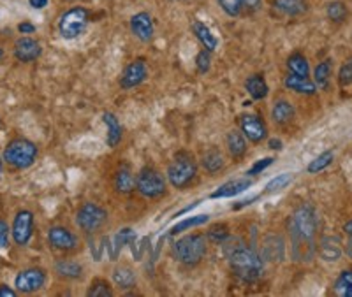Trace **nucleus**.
I'll return each instance as SVG.
<instances>
[{
    "mask_svg": "<svg viewBox=\"0 0 352 297\" xmlns=\"http://www.w3.org/2000/svg\"><path fill=\"white\" fill-rule=\"evenodd\" d=\"M194 64H196L197 74H201V76L208 74L210 69H212V51L201 48L199 51H197Z\"/></svg>",
    "mask_w": 352,
    "mask_h": 297,
    "instance_id": "nucleus-41",
    "label": "nucleus"
},
{
    "mask_svg": "<svg viewBox=\"0 0 352 297\" xmlns=\"http://www.w3.org/2000/svg\"><path fill=\"white\" fill-rule=\"evenodd\" d=\"M199 167L208 176H217V174H220L226 169V155L217 146L204 150L199 158Z\"/></svg>",
    "mask_w": 352,
    "mask_h": 297,
    "instance_id": "nucleus-24",
    "label": "nucleus"
},
{
    "mask_svg": "<svg viewBox=\"0 0 352 297\" xmlns=\"http://www.w3.org/2000/svg\"><path fill=\"white\" fill-rule=\"evenodd\" d=\"M245 90H247V93L250 95L252 101H264L270 93L268 81H266L263 73H256L245 80Z\"/></svg>",
    "mask_w": 352,
    "mask_h": 297,
    "instance_id": "nucleus-29",
    "label": "nucleus"
},
{
    "mask_svg": "<svg viewBox=\"0 0 352 297\" xmlns=\"http://www.w3.org/2000/svg\"><path fill=\"white\" fill-rule=\"evenodd\" d=\"M11 241V225L4 218H0V250H8Z\"/></svg>",
    "mask_w": 352,
    "mask_h": 297,
    "instance_id": "nucleus-43",
    "label": "nucleus"
},
{
    "mask_svg": "<svg viewBox=\"0 0 352 297\" xmlns=\"http://www.w3.org/2000/svg\"><path fill=\"white\" fill-rule=\"evenodd\" d=\"M74 224L87 237L99 236L109 224V211L94 201H85L74 213Z\"/></svg>",
    "mask_w": 352,
    "mask_h": 297,
    "instance_id": "nucleus-6",
    "label": "nucleus"
},
{
    "mask_svg": "<svg viewBox=\"0 0 352 297\" xmlns=\"http://www.w3.org/2000/svg\"><path fill=\"white\" fill-rule=\"evenodd\" d=\"M4 56H6V49L4 46L0 45V64H2V60H4Z\"/></svg>",
    "mask_w": 352,
    "mask_h": 297,
    "instance_id": "nucleus-54",
    "label": "nucleus"
},
{
    "mask_svg": "<svg viewBox=\"0 0 352 297\" xmlns=\"http://www.w3.org/2000/svg\"><path fill=\"white\" fill-rule=\"evenodd\" d=\"M12 58L20 64H36L43 56V43L34 36H20L12 43Z\"/></svg>",
    "mask_w": 352,
    "mask_h": 297,
    "instance_id": "nucleus-13",
    "label": "nucleus"
},
{
    "mask_svg": "<svg viewBox=\"0 0 352 297\" xmlns=\"http://www.w3.org/2000/svg\"><path fill=\"white\" fill-rule=\"evenodd\" d=\"M317 253L324 262H335L340 261L344 257V246H342L340 237L336 236H322L317 241Z\"/></svg>",
    "mask_w": 352,
    "mask_h": 297,
    "instance_id": "nucleus-21",
    "label": "nucleus"
},
{
    "mask_svg": "<svg viewBox=\"0 0 352 297\" xmlns=\"http://www.w3.org/2000/svg\"><path fill=\"white\" fill-rule=\"evenodd\" d=\"M2 158L11 171H27L39 158V146L28 137L16 136L8 141L2 152Z\"/></svg>",
    "mask_w": 352,
    "mask_h": 297,
    "instance_id": "nucleus-5",
    "label": "nucleus"
},
{
    "mask_svg": "<svg viewBox=\"0 0 352 297\" xmlns=\"http://www.w3.org/2000/svg\"><path fill=\"white\" fill-rule=\"evenodd\" d=\"M220 246L224 250L232 276L236 278L238 281H241V283H256L263 278L266 262L263 261L261 253L252 246H248L241 237L229 236Z\"/></svg>",
    "mask_w": 352,
    "mask_h": 297,
    "instance_id": "nucleus-2",
    "label": "nucleus"
},
{
    "mask_svg": "<svg viewBox=\"0 0 352 297\" xmlns=\"http://www.w3.org/2000/svg\"><path fill=\"white\" fill-rule=\"evenodd\" d=\"M342 229H344V233L347 234V236H352V218L349 222H345L344 224V227H342Z\"/></svg>",
    "mask_w": 352,
    "mask_h": 297,
    "instance_id": "nucleus-51",
    "label": "nucleus"
},
{
    "mask_svg": "<svg viewBox=\"0 0 352 297\" xmlns=\"http://www.w3.org/2000/svg\"><path fill=\"white\" fill-rule=\"evenodd\" d=\"M289 236V255L298 264L312 262L317 255V233H319V215L316 206L310 202L296 206L285 222Z\"/></svg>",
    "mask_w": 352,
    "mask_h": 297,
    "instance_id": "nucleus-1",
    "label": "nucleus"
},
{
    "mask_svg": "<svg viewBox=\"0 0 352 297\" xmlns=\"http://www.w3.org/2000/svg\"><path fill=\"white\" fill-rule=\"evenodd\" d=\"M270 8L282 18H300L308 12L305 0H270Z\"/></svg>",
    "mask_w": 352,
    "mask_h": 297,
    "instance_id": "nucleus-25",
    "label": "nucleus"
},
{
    "mask_svg": "<svg viewBox=\"0 0 352 297\" xmlns=\"http://www.w3.org/2000/svg\"><path fill=\"white\" fill-rule=\"evenodd\" d=\"M282 83H284L285 90L300 93V95H305V97H314L317 95V92H319V88H317V84L314 83V80H310V78L296 76V74H291V73L285 74Z\"/></svg>",
    "mask_w": 352,
    "mask_h": 297,
    "instance_id": "nucleus-27",
    "label": "nucleus"
},
{
    "mask_svg": "<svg viewBox=\"0 0 352 297\" xmlns=\"http://www.w3.org/2000/svg\"><path fill=\"white\" fill-rule=\"evenodd\" d=\"M113 190L118 195H131L136 190V174H134V169L127 162H124V164L115 169V173H113Z\"/></svg>",
    "mask_w": 352,
    "mask_h": 297,
    "instance_id": "nucleus-18",
    "label": "nucleus"
},
{
    "mask_svg": "<svg viewBox=\"0 0 352 297\" xmlns=\"http://www.w3.org/2000/svg\"><path fill=\"white\" fill-rule=\"evenodd\" d=\"M270 150H275V152H280L282 150V141L280 139H270L268 141Z\"/></svg>",
    "mask_w": 352,
    "mask_h": 297,
    "instance_id": "nucleus-49",
    "label": "nucleus"
},
{
    "mask_svg": "<svg viewBox=\"0 0 352 297\" xmlns=\"http://www.w3.org/2000/svg\"><path fill=\"white\" fill-rule=\"evenodd\" d=\"M333 76V58H326V60L319 62L314 69V83L317 84L319 90H329V83H331Z\"/></svg>",
    "mask_w": 352,
    "mask_h": 297,
    "instance_id": "nucleus-33",
    "label": "nucleus"
},
{
    "mask_svg": "<svg viewBox=\"0 0 352 297\" xmlns=\"http://www.w3.org/2000/svg\"><path fill=\"white\" fill-rule=\"evenodd\" d=\"M64 2H72V0H64Z\"/></svg>",
    "mask_w": 352,
    "mask_h": 297,
    "instance_id": "nucleus-55",
    "label": "nucleus"
},
{
    "mask_svg": "<svg viewBox=\"0 0 352 297\" xmlns=\"http://www.w3.org/2000/svg\"><path fill=\"white\" fill-rule=\"evenodd\" d=\"M333 161H335V153H333L331 150H328V152H322L320 155H317V157L307 165V171L310 174L322 173L324 169H328L329 165L333 164Z\"/></svg>",
    "mask_w": 352,
    "mask_h": 297,
    "instance_id": "nucleus-37",
    "label": "nucleus"
},
{
    "mask_svg": "<svg viewBox=\"0 0 352 297\" xmlns=\"http://www.w3.org/2000/svg\"><path fill=\"white\" fill-rule=\"evenodd\" d=\"M259 253L264 262L280 264L287 257V243L285 237L278 233H268L261 237Z\"/></svg>",
    "mask_w": 352,
    "mask_h": 297,
    "instance_id": "nucleus-14",
    "label": "nucleus"
},
{
    "mask_svg": "<svg viewBox=\"0 0 352 297\" xmlns=\"http://www.w3.org/2000/svg\"><path fill=\"white\" fill-rule=\"evenodd\" d=\"M18 292L14 287H9L8 283H0V297H16Z\"/></svg>",
    "mask_w": 352,
    "mask_h": 297,
    "instance_id": "nucleus-47",
    "label": "nucleus"
},
{
    "mask_svg": "<svg viewBox=\"0 0 352 297\" xmlns=\"http://www.w3.org/2000/svg\"><path fill=\"white\" fill-rule=\"evenodd\" d=\"M257 199H259V195L250 197V199H247V201H240V204L234 206V209H240V208H245V206H250V204H252L254 201H257Z\"/></svg>",
    "mask_w": 352,
    "mask_h": 297,
    "instance_id": "nucleus-50",
    "label": "nucleus"
},
{
    "mask_svg": "<svg viewBox=\"0 0 352 297\" xmlns=\"http://www.w3.org/2000/svg\"><path fill=\"white\" fill-rule=\"evenodd\" d=\"M134 239H136V233H134L131 227L120 229V233L113 237L111 245H108V239H106V248L109 250V257H111V261H116V259H118V253H122V250H124L125 246L131 245Z\"/></svg>",
    "mask_w": 352,
    "mask_h": 297,
    "instance_id": "nucleus-31",
    "label": "nucleus"
},
{
    "mask_svg": "<svg viewBox=\"0 0 352 297\" xmlns=\"http://www.w3.org/2000/svg\"><path fill=\"white\" fill-rule=\"evenodd\" d=\"M208 245L204 233H188L173 243V259L187 270H194L208 255Z\"/></svg>",
    "mask_w": 352,
    "mask_h": 297,
    "instance_id": "nucleus-3",
    "label": "nucleus"
},
{
    "mask_svg": "<svg viewBox=\"0 0 352 297\" xmlns=\"http://www.w3.org/2000/svg\"><path fill=\"white\" fill-rule=\"evenodd\" d=\"M46 243L58 255H78L83 248V239L65 224H53L46 229Z\"/></svg>",
    "mask_w": 352,
    "mask_h": 297,
    "instance_id": "nucleus-9",
    "label": "nucleus"
},
{
    "mask_svg": "<svg viewBox=\"0 0 352 297\" xmlns=\"http://www.w3.org/2000/svg\"><path fill=\"white\" fill-rule=\"evenodd\" d=\"M254 185V178L243 176V178H234V180L226 181L224 185H220L215 192H212V199H229V197H236L243 193Z\"/></svg>",
    "mask_w": 352,
    "mask_h": 297,
    "instance_id": "nucleus-26",
    "label": "nucleus"
},
{
    "mask_svg": "<svg viewBox=\"0 0 352 297\" xmlns=\"http://www.w3.org/2000/svg\"><path fill=\"white\" fill-rule=\"evenodd\" d=\"M168 178L166 174L157 169L155 165L146 164L138 171L136 174V192L140 193L143 199L148 201H157L168 193Z\"/></svg>",
    "mask_w": 352,
    "mask_h": 297,
    "instance_id": "nucleus-8",
    "label": "nucleus"
},
{
    "mask_svg": "<svg viewBox=\"0 0 352 297\" xmlns=\"http://www.w3.org/2000/svg\"><path fill=\"white\" fill-rule=\"evenodd\" d=\"M148 80V65L144 58H134L129 62L118 78L122 90H134Z\"/></svg>",
    "mask_w": 352,
    "mask_h": 297,
    "instance_id": "nucleus-16",
    "label": "nucleus"
},
{
    "mask_svg": "<svg viewBox=\"0 0 352 297\" xmlns=\"http://www.w3.org/2000/svg\"><path fill=\"white\" fill-rule=\"evenodd\" d=\"M48 283V270L43 265H28L14 276V289L18 296H34Z\"/></svg>",
    "mask_w": 352,
    "mask_h": 297,
    "instance_id": "nucleus-11",
    "label": "nucleus"
},
{
    "mask_svg": "<svg viewBox=\"0 0 352 297\" xmlns=\"http://www.w3.org/2000/svg\"><path fill=\"white\" fill-rule=\"evenodd\" d=\"M94 12L85 5H71L56 20V32L64 40H76L92 23Z\"/></svg>",
    "mask_w": 352,
    "mask_h": 297,
    "instance_id": "nucleus-7",
    "label": "nucleus"
},
{
    "mask_svg": "<svg viewBox=\"0 0 352 297\" xmlns=\"http://www.w3.org/2000/svg\"><path fill=\"white\" fill-rule=\"evenodd\" d=\"M52 271L60 281H81L85 278V264L74 255H58L53 261Z\"/></svg>",
    "mask_w": 352,
    "mask_h": 297,
    "instance_id": "nucleus-15",
    "label": "nucleus"
},
{
    "mask_svg": "<svg viewBox=\"0 0 352 297\" xmlns=\"http://www.w3.org/2000/svg\"><path fill=\"white\" fill-rule=\"evenodd\" d=\"M220 11L229 18L243 16V0H215Z\"/></svg>",
    "mask_w": 352,
    "mask_h": 297,
    "instance_id": "nucleus-39",
    "label": "nucleus"
},
{
    "mask_svg": "<svg viewBox=\"0 0 352 297\" xmlns=\"http://www.w3.org/2000/svg\"><path fill=\"white\" fill-rule=\"evenodd\" d=\"M206 237H208V241L213 243V245H222V243L231 236V230H229V225L228 224H213L210 225L208 230H206Z\"/></svg>",
    "mask_w": 352,
    "mask_h": 297,
    "instance_id": "nucleus-36",
    "label": "nucleus"
},
{
    "mask_svg": "<svg viewBox=\"0 0 352 297\" xmlns=\"http://www.w3.org/2000/svg\"><path fill=\"white\" fill-rule=\"evenodd\" d=\"M335 294L340 297H352V270H344L335 281Z\"/></svg>",
    "mask_w": 352,
    "mask_h": 297,
    "instance_id": "nucleus-38",
    "label": "nucleus"
},
{
    "mask_svg": "<svg viewBox=\"0 0 352 297\" xmlns=\"http://www.w3.org/2000/svg\"><path fill=\"white\" fill-rule=\"evenodd\" d=\"M238 129L252 145H261L263 141L268 139V125L259 112H241L238 117Z\"/></svg>",
    "mask_w": 352,
    "mask_h": 297,
    "instance_id": "nucleus-12",
    "label": "nucleus"
},
{
    "mask_svg": "<svg viewBox=\"0 0 352 297\" xmlns=\"http://www.w3.org/2000/svg\"><path fill=\"white\" fill-rule=\"evenodd\" d=\"M345 253H347L349 257L352 259V236H349V241H347V246H345Z\"/></svg>",
    "mask_w": 352,
    "mask_h": 297,
    "instance_id": "nucleus-52",
    "label": "nucleus"
},
{
    "mask_svg": "<svg viewBox=\"0 0 352 297\" xmlns=\"http://www.w3.org/2000/svg\"><path fill=\"white\" fill-rule=\"evenodd\" d=\"M292 180H294V176H292L291 173L278 174V176H275L273 180H270L268 183H266V187H264V192H266V193L280 192V190H284L285 187L291 185Z\"/></svg>",
    "mask_w": 352,
    "mask_h": 297,
    "instance_id": "nucleus-40",
    "label": "nucleus"
},
{
    "mask_svg": "<svg viewBox=\"0 0 352 297\" xmlns=\"http://www.w3.org/2000/svg\"><path fill=\"white\" fill-rule=\"evenodd\" d=\"M48 4L50 0H28V5L32 9H36V11H41V9H44Z\"/></svg>",
    "mask_w": 352,
    "mask_h": 297,
    "instance_id": "nucleus-48",
    "label": "nucleus"
},
{
    "mask_svg": "<svg viewBox=\"0 0 352 297\" xmlns=\"http://www.w3.org/2000/svg\"><path fill=\"white\" fill-rule=\"evenodd\" d=\"M115 296V285L113 281L106 278H94L87 287V297H113Z\"/></svg>",
    "mask_w": 352,
    "mask_h": 297,
    "instance_id": "nucleus-34",
    "label": "nucleus"
},
{
    "mask_svg": "<svg viewBox=\"0 0 352 297\" xmlns=\"http://www.w3.org/2000/svg\"><path fill=\"white\" fill-rule=\"evenodd\" d=\"M226 152L232 162H241L247 157L248 141L240 129H231L226 134Z\"/></svg>",
    "mask_w": 352,
    "mask_h": 297,
    "instance_id": "nucleus-19",
    "label": "nucleus"
},
{
    "mask_svg": "<svg viewBox=\"0 0 352 297\" xmlns=\"http://www.w3.org/2000/svg\"><path fill=\"white\" fill-rule=\"evenodd\" d=\"M36 234V213L30 208L16 209L11 222V239L18 248H27Z\"/></svg>",
    "mask_w": 352,
    "mask_h": 297,
    "instance_id": "nucleus-10",
    "label": "nucleus"
},
{
    "mask_svg": "<svg viewBox=\"0 0 352 297\" xmlns=\"http://www.w3.org/2000/svg\"><path fill=\"white\" fill-rule=\"evenodd\" d=\"M102 123L106 127V145L111 150L118 148L124 141V125H122L120 118L113 111H104L102 112Z\"/></svg>",
    "mask_w": 352,
    "mask_h": 297,
    "instance_id": "nucleus-20",
    "label": "nucleus"
},
{
    "mask_svg": "<svg viewBox=\"0 0 352 297\" xmlns=\"http://www.w3.org/2000/svg\"><path fill=\"white\" fill-rule=\"evenodd\" d=\"M324 12L326 18L335 25L347 23L349 18H351V9L344 0H329L324 8Z\"/></svg>",
    "mask_w": 352,
    "mask_h": 297,
    "instance_id": "nucleus-30",
    "label": "nucleus"
},
{
    "mask_svg": "<svg viewBox=\"0 0 352 297\" xmlns=\"http://www.w3.org/2000/svg\"><path fill=\"white\" fill-rule=\"evenodd\" d=\"M336 80H338L340 88H349V86H352V56L342 64Z\"/></svg>",
    "mask_w": 352,
    "mask_h": 297,
    "instance_id": "nucleus-42",
    "label": "nucleus"
},
{
    "mask_svg": "<svg viewBox=\"0 0 352 297\" xmlns=\"http://www.w3.org/2000/svg\"><path fill=\"white\" fill-rule=\"evenodd\" d=\"M190 30H192L194 37L197 39V43L201 45V48L208 49V51H217V48H219V37L213 34L212 28L208 27L206 23H203V21L199 20H194L192 23H190Z\"/></svg>",
    "mask_w": 352,
    "mask_h": 297,
    "instance_id": "nucleus-28",
    "label": "nucleus"
},
{
    "mask_svg": "<svg viewBox=\"0 0 352 297\" xmlns=\"http://www.w3.org/2000/svg\"><path fill=\"white\" fill-rule=\"evenodd\" d=\"M285 67H287V73L301 78H310V62L305 53L292 51L285 60Z\"/></svg>",
    "mask_w": 352,
    "mask_h": 297,
    "instance_id": "nucleus-32",
    "label": "nucleus"
},
{
    "mask_svg": "<svg viewBox=\"0 0 352 297\" xmlns=\"http://www.w3.org/2000/svg\"><path fill=\"white\" fill-rule=\"evenodd\" d=\"M129 30L140 43L148 45L155 37V21L148 11H138L129 18Z\"/></svg>",
    "mask_w": 352,
    "mask_h": 297,
    "instance_id": "nucleus-17",
    "label": "nucleus"
},
{
    "mask_svg": "<svg viewBox=\"0 0 352 297\" xmlns=\"http://www.w3.org/2000/svg\"><path fill=\"white\" fill-rule=\"evenodd\" d=\"M197 176H199V161L196 158V155L188 150L176 152L166 169L169 187L176 190H185L192 185Z\"/></svg>",
    "mask_w": 352,
    "mask_h": 297,
    "instance_id": "nucleus-4",
    "label": "nucleus"
},
{
    "mask_svg": "<svg viewBox=\"0 0 352 297\" xmlns=\"http://www.w3.org/2000/svg\"><path fill=\"white\" fill-rule=\"evenodd\" d=\"M210 215H196V217H188L180 220L176 225H173L171 230H169V236H178V234H184L185 230H192L199 225L208 224Z\"/></svg>",
    "mask_w": 352,
    "mask_h": 297,
    "instance_id": "nucleus-35",
    "label": "nucleus"
},
{
    "mask_svg": "<svg viewBox=\"0 0 352 297\" xmlns=\"http://www.w3.org/2000/svg\"><path fill=\"white\" fill-rule=\"evenodd\" d=\"M273 162H275V158L273 157H266V158H263V161H257L256 164H254L252 167L247 171V176H250V178L257 176V174H261L263 171H266V169H268Z\"/></svg>",
    "mask_w": 352,
    "mask_h": 297,
    "instance_id": "nucleus-44",
    "label": "nucleus"
},
{
    "mask_svg": "<svg viewBox=\"0 0 352 297\" xmlns=\"http://www.w3.org/2000/svg\"><path fill=\"white\" fill-rule=\"evenodd\" d=\"M296 120V108L292 104L289 99H276L272 106V121L280 127V129H285L292 121Z\"/></svg>",
    "mask_w": 352,
    "mask_h": 297,
    "instance_id": "nucleus-22",
    "label": "nucleus"
},
{
    "mask_svg": "<svg viewBox=\"0 0 352 297\" xmlns=\"http://www.w3.org/2000/svg\"><path fill=\"white\" fill-rule=\"evenodd\" d=\"M16 28H18V32H20L21 36H32V34L37 32L36 25H34L32 21H28V20H25V21H21V23H18Z\"/></svg>",
    "mask_w": 352,
    "mask_h": 297,
    "instance_id": "nucleus-46",
    "label": "nucleus"
},
{
    "mask_svg": "<svg viewBox=\"0 0 352 297\" xmlns=\"http://www.w3.org/2000/svg\"><path fill=\"white\" fill-rule=\"evenodd\" d=\"M264 0H243V14H256L263 9Z\"/></svg>",
    "mask_w": 352,
    "mask_h": 297,
    "instance_id": "nucleus-45",
    "label": "nucleus"
},
{
    "mask_svg": "<svg viewBox=\"0 0 352 297\" xmlns=\"http://www.w3.org/2000/svg\"><path fill=\"white\" fill-rule=\"evenodd\" d=\"M4 171H6V162H4V158H2V155H0V178H2Z\"/></svg>",
    "mask_w": 352,
    "mask_h": 297,
    "instance_id": "nucleus-53",
    "label": "nucleus"
},
{
    "mask_svg": "<svg viewBox=\"0 0 352 297\" xmlns=\"http://www.w3.org/2000/svg\"><path fill=\"white\" fill-rule=\"evenodd\" d=\"M111 281L116 289L132 290L138 287V271L131 264L120 262L111 271Z\"/></svg>",
    "mask_w": 352,
    "mask_h": 297,
    "instance_id": "nucleus-23",
    "label": "nucleus"
}]
</instances>
